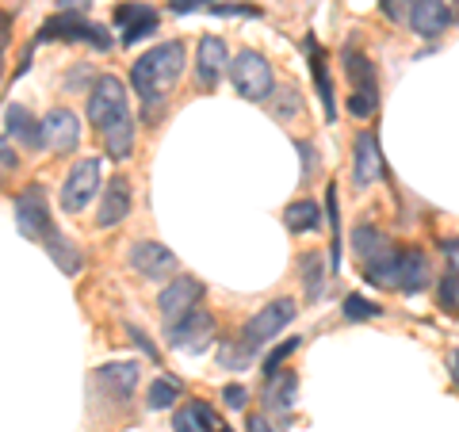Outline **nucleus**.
<instances>
[{
    "instance_id": "obj_1",
    "label": "nucleus",
    "mask_w": 459,
    "mask_h": 432,
    "mask_svg": "<svg viewBox=\"0 0 459 432\" xmlns=\"http://www.w3.org/2000/svg\"><path fill=\"white\" fill-rule=\"evenodd\" d=\"M180 73H184V47L180 42H161V47H153L150 54H142L134 62L131 81H134V92L142 104L157 111L165 104V96L172 92V84L180 81Z\"/></svg>"
},
{
    "instance_id": "obj_2",
    "label": "nucleus",
    "mask_w": 459,
    "mask_h": 432,
    "mask_svg": "<svg viewBox=\"0 0 459 432\" xmlns=\"http://www.w3.org/2000/svg\"><path fill=\"white\" fill-rule=\"evenodd\" d=\"M230 81H234V89L246 99H253V104L276 96V77H272V65H268V57L256 54V50H241L234 62H230Z\"/></svg>"
},
{
    "instance_id": "obj_3",
    "label": "nucleus",
    "mask_w": 459,
    "mask_h": 432,
    "mask_svg": "<svg viewBox=\"0 0 459 432\" xmlns=\"http://www.w3.org/2000/svg\"><path fill=\"white\" fill-rule=\"evenodd\" d=\"M57 39L62 42H89V47H96V50H111V35L104 31V27L89 23L81 12H69V8L50 16L35 35V42H57Z\"/></svg>"
},
{
    "instance_id": "obj_4",
    "label": "nucleus",
    "mask_w": 459,
    "mask_h": 432,
    "mask_svg": "<svg viewBox=\"0 0 459 432\" xmlns=\"http://www.w3.org/2000/svg\"><path fill=\"white\" fill-rule=\"evenodd\" d=\"M131 115V104H126V89L119 77H100L89 92V119L96 123V131H108L111 123H119Z\"/></svg>"
},
{
    "instance_id": "obj_5",
    "label": "nucleus",
    "mask_w": 459,
    "mask_h": 432,
    "mask_svg": "<svg viewBox=\"0 0 459 432\" xmlns=\"http://www.w3.org/2000/svg\"><path fill=\"white\" fill-rule=\"evenodd\" d=\"M295 318V302L291 298H276V302H268V307H261L253 314V318L246 322V333H241V341L249 344V349H264V344L272 337H280L287 325H291Z\"/></svg>"
},
{
    "instance_id": "obj_6",
    "label": "nucleus",
    "mask_w": 459,
    "mask_h": 432,
    "mask_svg": "<svg viewBox=\"0 0 459 432\" xmlns=\"http://www.w3.org/2000/svg\"><path fill=\"white\" fill-rule=\"evenodd\" d=\"M16 226H20V234L31 238V241H42L54 229L50 203H47V192H42V184H27V188L16 195Z\"/></svg>"
},
{
    "instance_id": "obj_7",
    "label": "nucleus",
    "mask_w": 459,
    "mask_h": 432,
    "mask_svg": "<svg viewBox=\"0 0 459 432\" xmlns=\"http://www.w3.org/2000/svg\"><path fill=\"white\" fill-rule=\"evenodd\" d=\"M96 192H100V161L96 157H84V161H77L74 168H69V177L62 184V207L69 214H81L92 203Z\"/></svg>"
},
{
    "instance_id": "obj_8",
    "label": "nucleus",
    "mask_w": 459,
    "mask_h": 432,
    "mask_svg": "<svg viewBox=\"0 0 459 432\" xmlns=\"http://www.w3.org/2000/svg\"><path fill=\"white\" fill-rule=\"evenodd\" d=\"M199 298H204V283H199L195 276H177V280H169V287L161 291V298H157L165 325H177L180 318H188V314L199 307Z\"/></svg>"
},
{
    "instance_id": "obj_9",
    "label": "nucleus",
    "mask_w": 459,
    "mask_h": 432,
    "mask_svg": "<svg viewBox=\"0 0 459 432\" xmlns=\"http://www.w3.org/2000/svg\"><path fill=\"white\" fill-rule=\"evenodd\" d=\"M214 341V318L204 310V307H195L188 318H180L177 325H169V344L177 352H204L207 344Z\"/></svg>"
},
{
    "instance_id": "obj_10",
    "label": "nucleus",
    "mask_w": 459,
    "mask_h": 432,
    "mask_svg": "<svg viewBox=\"0 0 459 432\" xmlns=\"http://www.w3.org/2000/svg\"><path fill=\"white\" fill-rule=\"evenodd\" d=\"M42 146H47L50 153H77L81 146V123L77 115L69 108H54L42 115Z\"/></svg>"
},
{
    "instance_id": "obj_11",
    "label": "nucleus",
    "mask_w": 459,
    "mask_h": 432,
    "mask_svg": "<svg viewBox=\"0 0 459 432\" xmlns=\"http://www.w3.org/2000/svg\"><path fill=\"white\" fill-rule=\"evenodd\" d=\"M131 268L146 280H169L177 272V256L161 241H134L131 245Z\"/></svg>"
},
{
    "instance_id": "obj_12",
    "label": "nucleus",
    "mask_w": 459,
    "mask_h": 432,
    "mask_svg": "<svg viewBox=\"0 0 459 432\" xmlns=\"http://www.w3.org/2000/svg\"><path fill=\"white\" fill-rule=\"evenodd\" d=\"M230 69V50L222 39H199V50H195V81L204 84V89H214V84L222 81V73Z\"/></svg>"
},
{
    "instance_id": "obj_13",
    "label": "nucleus",
    "mask_w": 459,
    "mask_h": 432,
    "mask_svg": "<svg viewBox=\"0 0 459 432\" xmlns=\"http://www.w3.org/2000/svg\"><path fill=\"white\" fill-rule=\"evenodd\" d=\"M448 23H452V0H413V12H410L413 35L437 39L448 31Z\"/></svg>"
},
{
    "instance_id": "obj_14",
    "label": "nucleus",
    "mask_w": 459,
    "mask_h": 432,
    "mask_svg": "<svg viewBox=\"0 0 459 432\" xmlns=\"http://www.w3.org/2000/svg\"><path fill=\"white\" fill-rule=\"evenodd\" d=\"M383 177V153H379V138L364 131L356 134V153H352V184L356 188H368Z\"/></svg>"
},
{
    "instance_id": "obj_15",
    "label": "nucleus",
    "mask_w": 459,
    "mask_h": 432,
    "mask_svg": "<svg viewBox=\"0 0 459 432\" xmlns=\"http://www.w3.org/2000/svg\"><path fill=\"white\" fill-rule=\"evenodd\" d=\"M126 214H131V180H126V177H111L108 188H104V199H100L96 226L111 229V226H119Z\"/></svg>"
},
{
    "instance_id": "obj_16",
    "label": "nucleus",
    "mask_w": 459,
    "mask_h": 432,
    "mask_svg": "<svg viewBox=\"0 0 459 432\" xmlns=\"http://www.w3.org/2000/svg\"><path fill=\"white\" fill-rule=\"evenodd\" d=\"M429 276H433V272H429V256L421 249H398L391 287H398V291H421Z\"/></svg>"
},
{
    "instance_id": "obj_17",
    "label": "nucleus",
    "mask_w": 459,
    "mask_h": 432,
    "mask_svg": "<svg viewBox=\"0 0 459 432\" xmlns=\"http://www.w3.org/2000/svg\"><path fill=\"white\" fill-rule=\"evenodd\" d=\"M115 27L123 31V42L134 47L138 39H146L157 31V12L150 4H119L115 8Z\"/></svg>"
},
{
    "instance_id": "obj_18",
    "label": "nucleus",
    "mask_w": 459,
    "mask_h": 432,
    "mask_svg": "<svg viewBox=\"0 0 459 432\" xmlns=\"http://www.w3.org/2000/svg\"><path fill=\"white\" fill-rule=\"evenodd\" d=\"M138 379H142V367L138 364H104V367H100V383H104L108 394H115L119 402L134 394Z\"/></svg>"
},
{
    "instance_id": "obj_19",
    "label": "nucleus",
    "mask_w": 459,
    "mask_h": 432,
    "mask_svg": "<svg viewBox=\"0 0 459 432\" xmlns=\"http://www.w3.org/2000/svg\"><path fill=\"white\" fill-rule=\"evenodd\" d=\"M4 119H8V134L20 138V146H27V150L42 146V119H31V111H27V108L12 104Z\"/></svg>"
},
{
    "instance_id": "obj_20",
    "label": "nucleus",
    "mask_w": 459,
    "mask_h": 432,
    "mask_svg": "<svg viewBox=\"0 0 459 432\" xmlns=\"http://www.w3.org/2000/svg\"><path fill=\"white\" fill-rule=\"evenodd\" d=\"M42 245H47V253L57 261V268L65 272V276H77V272L84 268V256H81V249L74 241H69L65 234H57V229H50L47 238H42Z\"/></svg>"
},
{
    "instance_id": "obj_21",
    "label": "nucleus",
    "mask_w": 459,
    "mask_h": 432,
    "mask_svg": "<svg viewBox=\"0 0 459 432\" xmlns=\"http://www.w3.org/2000/svg\"><path fill=\"white\" fill-rule=\"evenodd\" d=\"M307 57H310V73H314V84H318V96H322L325 119L333 123V119H337V104H333V84H329V73H325V54H318V42H314V39H307Z\"/></svg>"
},
{
    "instance_id": "obj_22",
    "label": "nucleus",
    "mask_w": 459,
    "mask_h": 432,
    "mask_svg": "<svg viewBox=\"0 0 459 432\" xmlns=\"http://www.w3.org/2000/svg\"><path fill=\"white\" fill-rule=\"evenodd\" d=\"M100 138H104V146H108V157H115V161H126L131 150H134V115L111 123L108 131H100Z\"/></svg>"
},
{
    "instance_id": "obj_23",
    "label": "nucleus",
    "mask_w": 459,
    "mask_h": 432,
    "mask_svg": "<svg viewBox=\"0 0 459 432\" xmlns=\"http://www.w3.org/2000/svg\"><path fill=\"white\" fill-rule=\"evenodd\" d=\"M283 226L291 229V234H310V229L322 226V207L314 203V199H299L283 211Z\"/></svg>"
},
{
    "instance_id": "obj_24",
    "label": "nucleus",
    "mask_w": 459,
    "mask_h": 432,
    "mask_svg": "<svg viewBox=\"0 0 459 432\" xmlns=\"http://www.w3.org/2000/svg\"><path fill=\"white\" fill-rule=\"evenodd\" d=\"M295 391H299V379L291 376V371H276V376H268L264 402L272 410H291L295 406Z\"/></svg>"
},
{
    "instance_id": "obj_25",
    "label": "nucleus",
    "mask_w": 459,
    "mask_h": 432,
    "mask_svg": "<svg viewBox=\"0 0 459 432\" xmlns=\"http://www.w3.org/2000/svg\"><path fill=\"white\" fill-rule=\"evenodd\" d=\"M344 69H349V81H352V92H379L376 84V65L368 62L364 54H344Z\"/></svg>"
},
{
    "instance_id": "obj_26",
    "label": "nucleus",
    "mask_w": 459,
    "mask_h": 432,
    "mask_svg": "<svg viewBox=\"0 0 459 432\" xmlns=\"http://www.w3.org/2000/svg\"><path fill=\"white\" fill-rule=\"evenodd\" d=\"M299 268H303V283H307V298H322L325 291V264H322V253H303L299 256Z\"/></svg>"
},
{
    "instance_id": "obj_27",
    "label": "nucleus",
    "mask_w": 459,
    "mask_h": 432,
    "mask_svg": "<svg viewBox=\"0 0 459 432\" xmlns=\"http://www.w3.org/2000/svg\"><path fill=\"white\" fill-rule=\"evenodd\" d=\"M180 398V383L177 379H153L150 383V391H146V402H150V410H169L172 402Z\"/></svg>"
},
{
    "instance_id": "obj_28",
    "label": "nucleus",
    "mask_w": 459,
    "mask_h": 432,
    "mask_svg": "<svg viewBox=\"0 0 459 432\" xmlns=\"http://www.w3.org/2000/svg\"><path fill=\"white\" fill-rule=\"evenodd\" d=\"M386 245V238L379 234V229H371V226H356L352 229V253L360 256V261H368L371 253H379Z\"/></svg>"
},
{
    "instance_id": "obj_29",
    "label": "nucleus",
    "mask_w": 459,
    "mask_h": 432,
    "mask_svg": "<svg viewBox=\"0 0 459 432\" xmlns=\"http://www.w3.org/2000/svg\"><path fill=\"white\" fill-rule=\"evenodd\" d=\"M219 364L222 367H234V371H246L249 364H253V349H249V344L246 341H241V344H222V349H219Z\"/></svg>"
},
{
    "instance_id": "obj_30",
    "label": "nucleus",
    "mask_w": 459,
    "mask_h": 432,
    "mask_svg": "<svg viewBox=\"0 0 459 432\" xmlns=\"http://www.w3.org/2000/svg\"><path fill=\"white\" fill-rule=\"evenodd\" d=\"M383 307H376V302H368L364 295H349L344 298V318L349 322H371V318H379Z\"/></svg>"
},
{
    "instance_id": "obj_31",
    "label": "nucleus",
    "mask_w": 459,
    "mask_h": 432,
    "mask_svg": "<svg viewBox=\"0 0 459 432\" xmlns=\"http://www.w3.org/2000/svg\"><path fill=\"white\" fill-rule=\"evenodd\" d=\"M329 229H333V245H329V261L341 264V214H337V188H329Z\"/></svg>"
},
{
    "instance_id": "obj_32",
    "label": "nucleus",
    "mask_w": 459,
    "mask_h": 432,
    "mask_svg": "<svg viewBox=\"0 0 459 432\" xmlns=\"http://www.w3.org/2000/svg\"><path fill=\"white\" fill-rule=\"evenodd\" d=\"M299 344H303V341H299V337H291V341H283L280 349H272V352L261 359V371H264V376H276V371H280V364H283V359H291V352L299 349Z\"/></svg>"
},
{
    "instance_id": "obj_33",
    "label": "nucleus",
    "mask_w": 459,
    "mask_h": 432,
    "mask_svg": "<svg viewBox=\"0 0 459 432\" xmlns=\"http://www.w3.org/2000/svg\"><path fill=\"white\" fill-rule=\"evenodd\" d=\"M188 410H192L195 425L204 428V432H226V421H222V417H219V413H214V410L207 406V402H192Z\"/></svg>"
},
{
    "instance_id": "obj_34",
    "label": "nucleus",
    "mask_w": 459,
    "mask_h": 432,
    "mask_svg": "<svg viewBox=\"0 0 459 432\" xmlns=\"http://www.w3.org/2000/svg\"><path fill=\"white\" fill-rule=\"evenodd\" d=\"M379 108V92H352L349 96V111L356 115V119H368V115H376Z\"/></svg>"
},
{
    "instance_id": "obj_35",
    "label": "nucleus",
    "mask_w": 459,
    "mask_h": 432,
    "mask_svg": "<svg viewBox=\"0 0 459 432\" xmlns=\"http://www.w3.org/2000/svg\"><path fill=\"white\" fill-rule=\"evenodd\" d=\"M383 12H386V20H394V23H410V12H413V0H379Z\"/></svg>"
},
{
    "instance_id": "obj_36",
    "label": "nucleus",
    "mask_w": 459,
    "mask_h": 432,
    "mask_svg": "<svg viewBox=\"0 0 459 432\" xmlns=\"http://www.w3.org/2000/svg\"><path fill=\"white\" fill-rule=\"evenodd\" d=\"M440 307H448V310L459 307V280L455 276H448V280L440 283Z\"/></svg>"
},
{
    "instance_id": "obj_37",
    "label": "nucleus",
    "mask_w": 459,
    "mask_h": 432,
    "mask_svg": "<svg viewBox=\"0 0 459 432\" xmlns=\"http://www.w3.org/2000/svg\"><path fill=\"white\" fill-rule=\"evenodd\" d=\"M222 402H226V406L230 410H246V402H249V394H246V386H226V391H222Z\"/></svg>"
},
{
    "instance_id": "obj_38",
    "label": "nucleus",
    "mask_w": 459,
    "mask_h": 432,
    "mask_svg": "<svg viewBox=\"0 0 459 432\" xmlns=\"http://www.w3.org/2000/svg\"><path fill=\"white\" fill-rule=\"evenodd\" d=\"M214 16H253V8H238V4H214Z\"/></svg>"
},
{
    "instance_id": "obj_39",
    "label": "nucleus",
    "mask_w": 459,
    "mask_h": 432,
    "mask_svg": "<svg viewBox=\"0 0 459 432\" xmlns=\"http://www.w3.org/2000/svg\"><path fill=\"white\" fill-rule=\"evenodd\" d=\"M131 341H134V344H138V349H142V352H146L150 359H157V349H153V344L146 341V333H138V329H131Z\"/></svg>"
},
{
    "instance_id": "obj_40",
    "label": "nucleus",
    "mask_w": 459,
    "mask_h": 432,
    "mask_svg": "<svg viewBox=\"0 0 459 432\" xmlns=\"http://www.w3.org/2000/svg\"><path fill=\"white\" fill-rule=\"evenodd\" d=\"M246 432H276V428H272V425L264 421V417H261V413H253V417H249V421H246Z\"/></svg>"
},
{
    "instance_id": "obj_41",
    "label": "nucleus",
    "mask_w": 459,
    "mask_h": 432,
    "mask_svg": "<svg viewBox=\"0 0 459 432\" xmlns=\"http://www.w3.org/2000/svg\"><path fill=\"white\" fill-rule=\"evenodd\" d=\"M8 39H12V16L8 12H0V50L8 47Z\"/></svg>"
},
{
    "instance_id": "obj_42",
    "label": "nucleus",
    "mask_w": 459,
    "mask_h": 432,
    "mask_svg": "<svg viewBox=\"0 0 459 432\" xmlns=\"http://www.w3.org/2000/svg\"><path fill=\"white\" fill-rule=\"evenodd\" d=\"M444 253H448V264H452V272L459 276V238H455V241H448V245H444Z\"/></svg>"
},
{
    "instance_id": "obj_43",
    "label": "nucleus",
    "mask_w": 459,
    "mask_h": 432,
    "mask_svg": "<svg viewBox=\"0 0 459 432\" xmlns=\"http://www.w3.org/2000/svg\"><path fill=\"white\" fill-rule=\"evenodd\" d=\"M199 4H207V0H172V12H192Z\"/></svg>"
},
{
    "instance_id": "obj_44",
    "label": "nucleus",
    "mask_w": 459,
    "mask_h": 432,
    "mask_svg": "<svg viewBox=\"0 0 459 432\" xmlns=\"http://www.w3.org/2000/svg\"><path fill=\"white\" fill-rule=\"evenodd\" d=\"M0 161H4V165H16V157H12L8 146H0Z\"/></svg>"
},
{
    "instance_id": "obj_45",
    "label": "nucleus",
    "mask_w": 459,
    "mask_h": 432,
    "mask_svg": "<svg viewBox=\"0 0 459 432\" xmlns=\"http://www.w3.org/2000/svg\"><path fill=\"white\" fill-rule=\"evenodd\" d=\"M452 379H455V386H459V352H452Z\"/></svg>"
},
{
    "instance_id": "obj_46",
    "label": "nucleus",
    "mask_w": 459,
    "mask_h": 432,
    "mask_svg": "<svg viewBox=\"0 0 459 432\" xmlns=\"http://www.w3.org/2000/svg\"><path fill=\"white\" fill-rule=\"evenodd\" d=\"M62 4H65L69 12H74V8H84V4H89V0H62Z\"/></svg>"
},
{
    "instance_id": "obj_47",
    "label": "nucleus",
    "mask_w": 459,
    "mask_h": 432,
    "mask_svg": "<svg viewBox=\"0 0 459 432\" xmlns=\"http://www.w3.org/2000/svg\"><path fill=\"white\" fill-rule=\"evenodd\" d=\"M0 73H4V62H0Z\"/></svg>"
}]
</instances>
